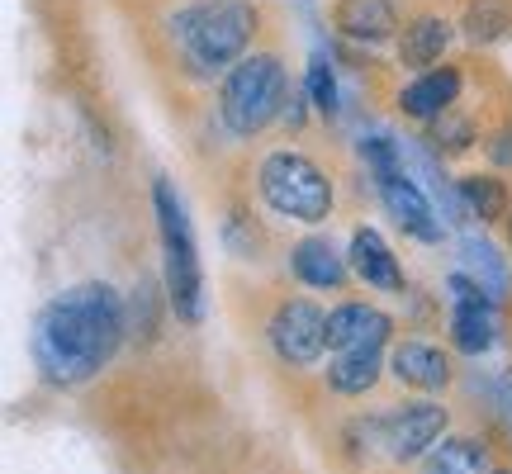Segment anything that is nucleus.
<instances>
[{
	"label": "nucleus",
	"mask_w": 512,
	"mask_h": 474,
	"mask_svg": "<svg viewBox=\"0 0 512 474\" xmlns=\"http://www.w3.org/2000/svg\"><path fill=\"white\" fill-rule=\"evenodd\" d=\"M124 299L100 285H72L62 290L38 313L34 323V361L48 384H86L114 361V351L124 347Z\"/></svg>",
	"instance_id": "f257e3e1"
},
{
	"label": "nucleus",
	"mask_w": 512,
	"mask_h": 474,
	"mask_svg": "<svg viewBox=\"0 0 512 474\" xmlns=\"http://www.w3.org/2000/svg\"><path fill=\"white\" fill-rule=\"evenodd\" d=\"M261 10L252 0H195L176 15V43H181L185 72L219 76L238 67L252 53Z\"/></svg>",
	"instance_id": "f03ea898"
},
{
	"label": "nucleus",
	"mask_w": 512,
	"mask_h": 474,
	"mask_svg": "<svg viewBox=\"0 0 512 474\" xmlns=\"http://www.w3.org/2000/svg\"><path fill=\"white\" fill-rule=\"evenodd\" d=\"M285 105H290V76L275 53H247L238 67L223 72L219 119L228 133L256 138L285 114Z\"/></svg>",
	"instance_id": "7ed1b4c3"
},
{
	"label": "nucleus",
	"mask_w": 512,
	"mask_h": 474,
	"mask_svg": "<svg viewBox=\"0 0 512 474\" xmlns=\"http://www.w3.org/2000/svg\"><path fill=\"white\" fill-rule=\"evenodd\" d=\"M256 190L280 219L309 223V228L328 223L332 209H337V190H332L328 171L313 162L309 152H294V147H280L271 157H261Z\"/></svg>",
	"instance_id": "20e7f679"
},
{
	"label": "nucleus",
	"mask_w": 512,
	"mask_h": 474,
	"mask_svg": "<svg viewBox=\"0 0 512 474\" xmlns=\"http://www.w3.org/2000/svg\"><path fill=\"white\" fill-rule=\"evenodd\" d=\"M152 209H157V233H162V252H166V299H171L181 323H200L204 318L200 252H195V233H190L185 204L171 190V181H152Z\"/></svg>",
	"instance_id": "39448f33"
},
{
	"label": "nucleus",
	"mask_w": 512,
	"mask_h": 474,
	"mask_svg": "<svg viewBox=\"0 0 512 474\" xmlns=\"http://www.w3.org/2000/svg\"><path fill=\"white\" fill-rule=\"evenodd\" d=\"M266 342L285 365L309 370L323 351H328V313L313 299H285L266 323Z\"/></svg>",
	"instance_id": "423d86ee"
},
{
	"label": "nucleus",
	"mask_w": 512,
	"mask_h": 474,
	"mask_svg": "<svg viewBox=\"0 0 512 474\" xmlns=\"http://www.w3.org/2000/svg\"><path fill=\"white\" fill-rule=\"evenodd\" d=\"M446 294H451V347L465 356H484L494 347V294L465 271L446 275Z\"/></svg>",
	"instance_id": "0eeeda50"
},
{
	"label": "nucleus",
	"mask_w": 512,
	"mask_h": 474,
	"mask_svg": "<svg viewBox=\"0 0 512 474\" xmlns=\"http://www.w3.org/2000/svg\"><path fill=\"white\" fill-rule=\"evenodd\" d=\"M446 408L441 403H399L394 413L380 418V446L389 451V460H422L441 437H446Z\"/></svg>",
	"instance_id": "6e6552de"
},
{
	"label": "nucleus",
	"mask_w": 512,
	"mask_h": 474,
	"mask_svg": "<svg viewBox=\"0 0 512 474\" xmlns=\"http://www.w3.org/2000/svg\"><path fill=\"white\" fill-rule=\"evenodd\" d=\"M375 190H380V204L389 209V219L399 223L408 237H418V242H441V223H437V209H432V195H427V185L413 181L408 166L375 171Z\"/></svg>",
	"instance_id": "1a4fd4ad"
},
{
	"label": "nucleus",
	"mask_w": 512,
	"mask_h": 474,
	"mask_svg": "<svg viewBox=\"0 0 512 474\" xmlns=\"http://www.w3.org/2000/svg\"><path fill=\"white\" fill-rule=\"evenodd\" d=\"M460 91H465V72H460L456 62L427 67V72H418L399 91V114L403 119H413V124H432L437 114H446L451 105H460Z\"/></svg>",
	"instance_id": "9d476101"
},
{
	"label": "nucleus",
	"mask_w": 512,
	"mask_h": 474,
	"mask_svg": "<svg viewBox=\"0 0 512 474\" xmlns=\"http://www.w3.org/2000/svg\"><path fill=\"white\" fill-rule=\"evenodd\" d=\"M394 337V318L370 309L361 299H347L328 313V347L332 351H384Z\"/></svg>",
	"instance_id": "9b49d317"
},
{
	"label": "nucleus",
	"mask_w": 512,
	"mask_h": 474,
	"mask_svg": "<svg viewBox=\"0 0 512 474\" xmlns=\"http://www.w3.org/2000/svg\"><path fill=\"white\" fill-rule=\"evenodd\" d=\"M332 24H337V34L342 38L366 43V48L394 43L399 29H403L394 0H332Z\"/></svg>",
	"instance_id": "f8f14e48"
},
{
	"label": "nucleus",
	"mask_w": 512,
	"mask_h": 474,
	"mask_svg": "<svg viewBox=\"0 0 512 474\" xmlns=\"http://www.w3.org/2000/svg\"><path fill=\"white\" fill-rule=\"evenodd\" d=\"M389 375L403 384V389H422V394H437L451 384V356L432 342H418V337H408V342H394L389 351Z\"/></svg>",
	"instance_id": "ddd939ff"
},
{
	"label": "nucleus",
	"mask_w": 512,
	"mask_h": 474,
	"mask_svg": "<svg viewBox=\"0 0 512 474\" xmlns=\"http://www.w3.org/2000/svg\"><path fill=\"white\" fill-rule=\"evenodd\" d=\"M290 275L309 290H342L351 271V256H342L328 237H304L290 247Z\"/></svg>",
	"instance_id": "4468645a"
},
{
	"label": "nucleus",
	"mask_w": 512,
	"mask_h": 474,
	"mask_svg": "<svg viewBox=\"0 0 512 474\" xmlns=\"http://www.w3.org/2000/svg\"><path fill=\"white\" fill-rule=\"evenodd\" d=\"M351 271H356V280H366L370 290H384V294H399L408 280H403L399 271V256L389 252V242H384L375 228H356L351 233Z\"/></svg>",
	"instance_id": "2eb2a0df"
},
{
	"label": "nucleus",
	"mask_w": 512,
	"mask_h": 474,
	"mask_svg": "<svg viewBox=\"0 0 512 474\" xmlns=\"http://www.w3.org/2000/svg\"><path fill=\"white\" fill-rule=\"evenodd\" d=\"M451 38H456V24L446 15H418L408 19L399 29V62L403 67H413V72H427V67H437L446 48H451Z\"/></svg>",
	"instance_id": "dca6fc26"
},
{
	"label": "nucleus",
	"mask_w": 512,
	"mask_h": 474,
	"mask_svg": "<svg viewBox=\"0 0 512 474\" xmlns=\"http://www.w3.org/2000/svg\"><path fill=\"white\" fill-rule=\"evenodd\" d=\"M422 474H494V460L479 437H446L422 456Z\"/></svg>",
	"instance_id": "f3484780"
},
{
	"label": "nucleus",
	"mask_w": 512,
	"mask_h": 474,
	"mask_svg": "<svg viewBox=\"0 0 512 474\" xmlns=\"http://www.w3.org/2000/svg\"><path fill=\"white\" fill-rule=\"evenodd\" d=\"M456 190H460L465 214H470L475 223H508V214H512L508 181L484 176V171H470V176H460V181H456Z\"/></svg>",
	"instance_id": "a211bd4d"
},
{
	"label": "nucleus",
	"mask_w": 512,
	"mask_h": 474,
	"mask_svg": "<svg viewBox=\"0 0 512 474\" xmlns=\"http://www.w3.org/2000/svg\"><path fill=\"white\" fill-rule=\"evenodd\" d=\"M384 375V351H332V370H328V389L332 394H370Z\"/></svg>",
	"instance_id": "6ab92c4d"
},
{
	"label": "nucleus",
	"mask_w": 512,
	"mask_h": 474,
	"mask_svg": "<svg viewBox=\"0 0 512 474\" xmlns=\"http://www.w3.org/2000/svg\"><path fill=\"white\" fill-rule=\"evenodd\" d=\"M460 29L470 43H503L512 38V0H470Z\"/></svg>",
	"instance_id": "aec40b11"
},
{
	"label": "nucleus",
	"mask_w": 512,
	"mask_h": 474,
	"mask_svg": "<svg viewBox=\"0 0 512 474\" xmlns=\"http://www.w3.org/2000/svg\"><path fill=\"white\" fill-rule=\"evenodd\" d=\"M427 143H432V152H441V157H460V152H470V147L479 143L475 119L460 114V105H451L446 114H437V119L427 124Z\"/></svg>",
	"instance_id": "412c9836"
},
{
	"label": "nucleus",
	"mask_w": 512,
	"mask_h": 474,
	"mask_svg": "<svg viewBox=\"0 0 512 474\" xmlns=\"http://www.w3.org/2000/svg\"><path fill=\"white\" fill-rule=\"evenodd\" d=\"M460 256H465V266H470V271H479L475 280L494 294V304L498 299H508V271L498 266V252L489 247V242H479V237H460Z\"/></svg>",
	"instance_id": "4be33fe9"
},
{
	"label": "nucleus",
	"mask_w": 512,
	"mask_h": 474,
	"mask_svg": "<svg viewBox=\"0 0 512 474\" xmlns=\"http://www.w3.org/2000/svg\"><path fill=\"white\" fill-rule=\"evenodd\" d=\"M304 91H309V105H313L318 114H323V119H332V114H337V76H332L328 53H313Z\"/></svg>",
	"instance_id": "5701e85b"
},
{
	"label": "nucleus",
	"mask_w": 512,
	"mask_h": 474,
	"mask_svg": "<svg viewBox=\"0 0 512 474\" xmlns=\"http://www.w3.org/2000/svg\"><path fill=\"white\" fill-rule=\"evenodd\" d=\"M484 152H489V162H494L498 171H512V119L484 138Z\"/></svg>",
	"instance_id": "b1692460"
},
{
	"label": "nucleus",
	"mask_w": 512,
	"mask_h": 474,
	"mask_svg": "<svg viewBox=\"0 0 512 474\" xmlns=\"http://www.w3.org/2000/svg\"><path fill=\"white\" fill-rule=\"evenodd\" d=\"M508 247H512V214H508Z\"/></svg>",
	"instance_id": "393cba45"
},
{
	"label": "nucleus",
	"mask_w": 512,
	"mask_h": 474,
	"mask_svg": "<svg viewBox=\"0 0 512 474\" xmlns=\"http://www.w3.org/2000/svg\"><path fill=\"white\" fill-rule=\"evenodd\" d=\"M494 474H512V470H494Z\"/></svg>",
	"instance_id": "a878e982"
}]
</instances>
